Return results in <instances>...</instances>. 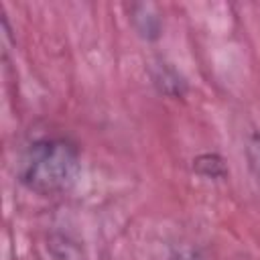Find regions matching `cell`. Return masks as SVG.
I'll return each mask as SVG.
<instances>
[{
	"label": "cell",
	"mask_w": 260,
	"mask_h": 260,
	"mask_svg": "<svg viewBox=\"0 0 260 260\" xmlns=\"http://www.w3.org/2000/svg\"><path fill=\"white\" fill-rule=\"evenodd\" d=\"M79 175V152L63 138L30 144L20 165V181L39 195H57L73 187Z\"/></svg>",
	"instance_id": "cell-1"
},
{
	"label": "cell",
	"mask_w": 260,
	"mask_h": 260,
	"mask_svg": "<svg viewBox=\"0 0 260 260\" xmlns=\"http://www.w3.org/2000/svg\"><path fill=\"white\" fill-rule=\"evenodd\" d=\"M248 162L256 183L260 185V134L258 132H254L248 140Z\"/></svg>",
	"instance_id": "cell-2"
}]
</instances>
